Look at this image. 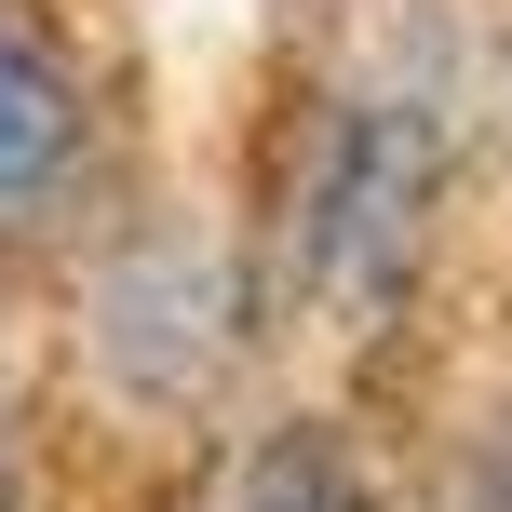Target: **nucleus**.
I'll return each mask as SVG.
<instances>
[{
	"label": "nucleus",
	"mask_w": 512,
	"mask_h": 512,
	"mask_svg": "<svg viewBox=\"0 0 512 512\" xmlns=\"http://www.w3.org/2000/svg\"><path fill=\"white\" fill-rule=\"evenodd\" d=\"M418 203H432V135L418 108H351L324 149V189H310V270L337 297H391L418 256Z\"/></svg>",
	"instance_id": "obj_1"
},
{
	"label": "nucleus",
	"mask_w": 512,
	"mask_h": 512,
	"mask_svg": "<svg viewBox=\"0 0 512 512\" xmlns=\"http://www.w3.org/2000/svg\"><path fill=\"white\" fill-rule=\"evenodd\" d=\"M68 162H81V95H68V68H54L41 41L0 27V230H27V216L68 189Z\"/></svg>",
	"instance_id": "obj_2"
},
{
	"label": "nucleus",
	"mask_w": 512,
	"mask_h": 512,
	"mask_svg": "<svg viewBox=\"0 0 512 512\" xmlns=\"http://www.w3.org/2000/svg\"><path fill=\"white\" fill-rule=\"evenodd\" d=\"M243 512H364V486H351V459H337L324 432H297V445H270V459H256Z\"/></svg>",
	"instance_id": "obj_3"
},
{
	"label": "nucleus",
	"mask_w": 512,
	"mask_h": 512,
	"mask_svg": "<svg viewBox=\"0 0 512 512\" xmlns=\"http://www.w3.org/2000/svg\"><path fill=\"white\" fill-rule=\"evenodd\" d=\"M472 512H512V445H499V459H486V499H472Z\"/></svg>",
	"instance_id": "obj_4"
},
{
	"label": "nucleus",
	"mask_w": 512,
	"mask_h": 512,
	"mask_svg": "<svg viewBox=\"0 0 512 512\" xmlns=\"http://www.w3.org/2000/svg\"><path fill=\"white\" fill-rule=\"evenodd\" d=\"M0 486H14V445H0Z\"/></svg>",
	"instance_id": "obj_5"
}]
</instances>
